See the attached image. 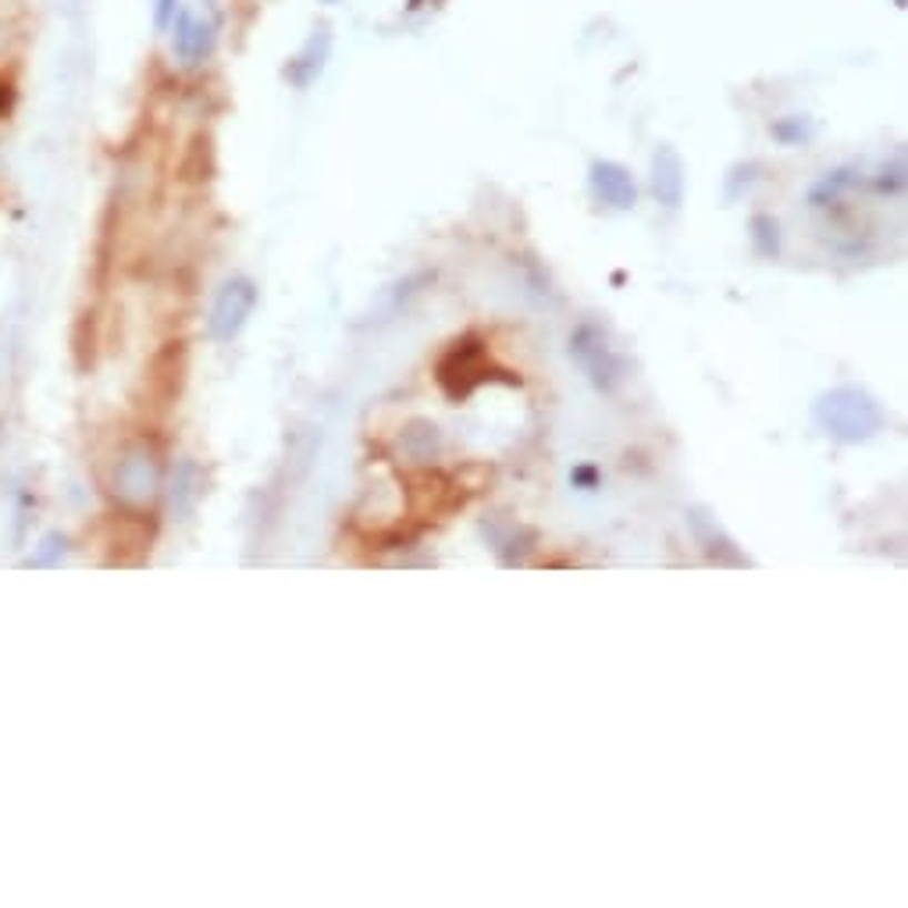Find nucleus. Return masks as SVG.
I'll list each match as a JSON object with an SVG mask.
<instances>
[{
    "label": "nucleus",
    "mask_w": 908,
    "mask_h": 908,
    "mask_svg": "<svg viewBox=\"0 0 908 908\" xmlns=\"http://www.w3.org/2000/svg\"><path fill=\"white\" fill-rule=\"evenodd\" d=\"M435 382L445 392L450 403H464L471 400L477 389L488 382H503V385H521V374H513L510 367H503L485 346V339L477 335H460L453 339L445 353L438 356L435 364Z\"/></svg>",
    "instance_id": "obj_1"
},
{
    "label": "nucleus",
    "mask_w": 908,
    "mask_h": 908,
    "mask_svg": "<svg viewBox=\"0 0 908 908\" xmlns=\"http://www.w3.org/2000/svg\"><path fill=\"white\" fill-rule=\"evenodd\" d=\"M813 421L827 438L845 442V445L869 442L872 435H880L887 424L880 403L859 385H837L824 392V396L813 403Z\"/></svg>",
    "instance_id": "obj_2"
},
{
    "label": "nucleus",
    "mask_w": 908,
    "mask_h": 908,
    "mask_svg": "<svg viewBox=\"0 0 908 908\" xmlns=\"http://www.w3.org/2000/svg\"><path fill=\"white\" fill-rule=\"evenodd\" d=\"M571 360L588 374L598 392H616L627 379V360L609 346L606 329L595 321H581L571 335Z\"/></svg>",
    "instance_id": "obj_3"
},
{
    "label": "nucleus",
    "mask_w": 908,
    "mask_h": 908,
    "mask_svg": "<svg viewBox=\"0 0 908 908\" xmlns=\"http://www.w3.org/2000/svg\"><path fill=\"white\" fill-rule=\"evenodd\" d=\"M221 26H225V19H221V11L214 4H208L203 11H193V8H179L175 14V22L168 26L171 32V54H175L182 64H203V61H211V54L218 50V40H221Z\"/></svg>",
    "instance_id": "obj_4"
},
{
    "label": "nucleus",
    "mask_w": 908,
    "mask_h": 908,
    "mask_svg": "<svg viewBox=\"0 0 908 908\" xmlns=\"http://www.w3.org/2000/svg\"><path fill=\"white\" fill-rule=\"evenodd\" d=\"M253 306H256V285L246 279V275H235L229 279L225 285H221V293L211 306V321H208V329L218 342H229L235 339L239 332L246 329V321L253 314Z\"/></svg>",
    "instance_id": "obj_5"
},
{
    "label": "nucleus",
    "mask_w": 908,
    "mask_h": 908,
    "mask_svg": "<svg viewBox=\"0 0 908 908\" xmlns=\"http://www.w3.org/2000/svg\"><path fill=\"white\" fill-rule=\"evenodd\" d=\"M688 527H692V535L698 542V549L702 556H706L709 563H716V567H748V556L738 549V542H734L724 527H719V521L713 517L709 510H688Z\"/></svg>",
    "instance_id": "obj_6"
},
{
    "label": "nucleus",
    "mask_w": 908,
    "mask_h": 908,
    "mask_svg": "<svg viewBox=\"0 0 908 908\" xmlns=\"http://www.w3.org/2000/svg\"><path fill=\"white\" fill-rule=\"evenodd\" d=\"M588 185H592L595 200L609 211H630L634 203H638V185H634L630 171L616 161H592Z\"/></svg>",
    "instance_id": "obj_7"
},
{
    "label": "nucleus",
    "mask_w": 908,
    "mask_h": 908,
    "mask_svg": "<svg viewBox=\"0 0 908 908\" xmlns=\"http://www.w3.org/2000/svg\"><path fill=\"white\" fill-rule=\"evenodd\" d=\"M158 482H161V471H158V464H153V456L143 453V450L129 453L114 471V488L125 503L150 500L153 488H158Z\"/></svg>",
    "instance_id": "obj_8"
},
{
    "label": "nucleus",
    "mask_w": 908,
    "mask_h": 908,
    "mask_svg": "<svg viewBox=\"0 0 908 908\" xmlns=\"http://www.w3.org/2000/svg\"><path fill=\"white\" fill-rule=\"evenodd\" d=\"M653 193L663 208H680L684 203V161L674 147H659L653 153Z\"/></svg>",
    "instance_id": "obj_9"
},
{
    "label": "nucleus",
    "mask_w": 908,
    "mask_h": 908,
    "mask_svg": "<svg viewBox=\"0 0 908 908\" xmlns=\"http://www.w3.org/2000/svg\"><path fill=\"white\" fill-rule=\"evenodd\" d=\"M332 54V32L329 29H317L311 40L303 43V50L285 64V79L296 85V90H306L317 75H321V68L324 61H329Z\"/></svg>",
    "instance_id": "obj_10"
},
{
    "label": "nucleus",
    "mask_w": 908,
    "mask_h": 908,
    "mask_svg": "<svg viewBox=\"0 0 908 908\" xmlns=\"http://www.w3.org/2000/svg\"><path fill=\"white\" fill-rule=\"evenodd\" d=\"M403 450H406V456L410 460H432L438 450H442V435H438V427L432 424V421H424V417H417V421H410L406 424V432H403Z\"/></svg>",
    "instance_id": "obj_11"
},
{
    "label": "nucleus",
    "mask_w": 908,
    "mask_h": 908,
    "mask_svg": "<svg viewBox=\"0 0 908 908\" xmlns=\"http://www.w3.org/2000/svg\"><path fill=\"white\" fill-rule=\"evenodd\" d=\"M859 182V175H855L851 168H841V171H827L824 179H819L813 185V193H809V203L816 211H830L834 203H841V196L851 190V185Z\"/></svg>",
    "instance_id": "obj_12"
},
{
    "label": "nucleus",
    "mask_w": 908,
    "mask_h": 908,
    "mask_svg": "<svg viewBox=\"0 0 908 908\" xmlns=\"http://www.w3.org/2000/svg\"><path fill=\"white\" fill-rule=\"evenodd\" d=\"M748 232H751V246H756V253L766 256V261H777L780 256V221L769 214H756L748 221Z\"/></svg>",
    "instance_id": "obj_13"
},
{
    "label": "nucleus",
    "mask_w": 908,
    "mask_h": 908,
    "mask_svg": "<svg viewBox=\"0 0 908 908\" xmlns=\"http://www.w3.org/2000/svg\"><path fill=\"white\" fill-rule=\"evenodd\" d=\"M774 140H780L784 147H801V143H809L813 140V122L809 118H801V114H791V118H780V122H774Z\"/></svg>",
    "instance_id": "obj_14"
},
{
    "label": "nucleus",
    "mask_w": 908,
    "mask_h": 908,
    "mask_svg": "<svg viewBox=\"0 0 908 908\" xmlns=\"http://www.w3.org/2000/svg\"><path fill=\"white\" fill-rule=\"evenodd\" d=\"M179 8H182V0H153V29L168 32V26L175 22Z\"/></svg>",
    "instance_id": "obj_15"
},
{
    "label": "nucleus",
    "mask_w": 908,
    "mask_h": 908,
    "mask_svg": "<svg viewBox=\"0 0 908 908\" xmlns=\"http://www.w3.org/2000/svg\"><path fill=\"white\" fill-rule=\"evenodd\" d=\"M571 482H574L577 488L592 492V488H598V471H595L592 464H581V467H574V471H571Z\"/></svg>",
    "instance_id": "obj_16"
},
{
    "label": "nucleus",
    "mask_w": 908,
    "mask_h": 908,
    "mask_svg": "<svg viewBox=\"0 0 908 908\" xmlns=\"http://www.w3.org/2000/svg\"><path fill=\"white\" fill-rule=\"evenodd\" d=\"M324 4H335V0H324Z\"/></svg>",
    "instance_id": "obj_17"
}]
</instances>
